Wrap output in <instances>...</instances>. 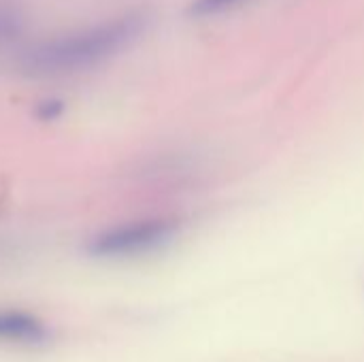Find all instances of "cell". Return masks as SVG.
<instances>
[{
	"mask_svg": "<svg viewBox=\"0 0 364 362\" xmlns=\"http://www.w3.org/2000/svg\"><path fill=\"white\" fill-rule=\"evenodd\" d=\"M49 339V326L34 314L21 309H0V344L41 346Z\"/></svg>",
	"mask_w": 364,
	"mask_h": 362,
	"instance_id": "3957f363",
	"label": "cell"
},
{
	"mask_svg": "<svg viewBox=\"0 0 364 362\" xmlns=\"http://www.w3.org/2000/svg\"><path fill=\"white\" fill-rule=\"evenodd\" d=\"M243 0H192L188 6V15L194 19H207V17H215L222 15L235 6H239Z\"/></svg>",
	"mask_w": 364,
	"mask_h": 362,
	"instance_id": "5b68a950",
	"label": "cell"
},
{
	"mask_svg": "<svg viewBox=\"0 0 364 362\" xmlns=\"http://www.w3.org/2000/svg\"><path fill=\"white\" fill-rule=\"evenodd\" d=\"M62 113H64V100H60V98L38 100L36 102V109H34V115L41 122H55Z\"/></svg>",
	"mask_w": 364,
	"mask_h": 362,
	"instance_id": "8992f818",
	"label": "cell"
},
{
	"mask_svg": "<svg viewBox=\"0 0 364 362\" xmlns=\"http://www.w3.org/2000/svg\"><path fill=\"white\" fill-rule=\"evenodd\" d=\"M23 30H26L23 13L17 6L0 0V45H13L15 41L21 38Z\"/></svg>",
	"mask_w": 364,
	"mask_h": 362,
	"instance_id": "277c9868",
	"label": "cell"
},
{
	"mask_svg": "<svg viewBox=\"0 0 364 362\" xmlns=\"http://www.w3.org/2000/svg\"><path fill=\"white\" fill-rule=\"evenodd\" d=\"M147 26V11H124L109 19L23 45L17 51L15 66L28 77H66L92 70L130 49L145 34Z\"/></svg>",
	"mask_w": 364,
	"mask_h": 362,
	"instance_id": "6da1fadb",
	"label": "cell"
},
{
	"mask_svg": "<svg viewBox=\"0 0 364 362\" xmlns=\"http://www.w3.org/2000/svg\"><path fill=\"white\" fill-rule=\"evenodd\" d=\"M181 218L151 215L122 222L96 233L87 243V254L102 260H126L154 254L171 245L181 233Z\"/></svg>",
	"mask_w": 364,
	"mask_h": 362,
	"instance_id": "7a4b0ae2",
	"label": "cell"
}]
</instances>
